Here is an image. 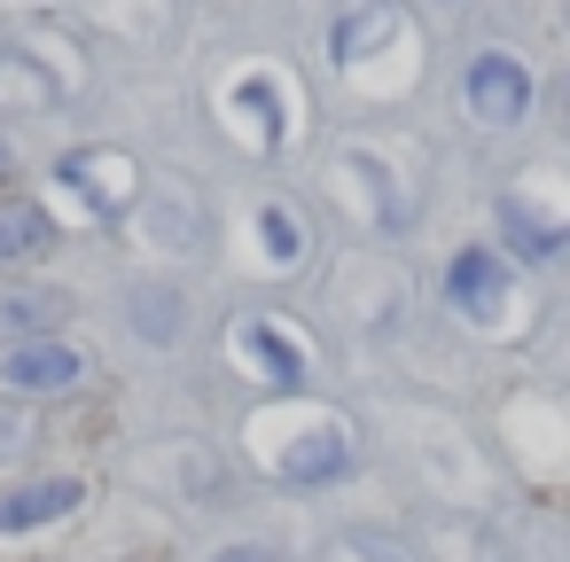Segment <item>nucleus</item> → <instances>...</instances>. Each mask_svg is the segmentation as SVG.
Instances as JSON below:
<instances>
[{"instance_id": "obj_7", "label": "nucleus", "mask_w": 570, "mask_h": 562, "mask_svg": "<svg viewBox=\"0 0 570 562\" xmlns=\"http://www.w3.org/2000/svg\"><path fill=\"white\" fill-rule=\"evenodd\" d=\"M554 102H562V118H570V79H562V95H554Z\"/></svg>"}, {"instance_id": "obj_3", "label": "nucleus", "mask_w": 570, "mask_h": 562, "mask_svg": "<svg viewBox=\"0 0 570 562\" xmlns=\"http://www.w3.org/2000/svg\"><path fill=\"white\" fill-rule=\"evenodd\" d=\"M87 367L71 344H17L9 359H0V383H17V391H71Z\"/></svg>"}, {"instance_id": "obj_1", "label": "nucleus", "mask_w": 570, "mask_h": 562, "mask_svg": "<svg viewBox=\"0 0 570 562\" xmlns=\"http://www.w3.org/2000/svg\"><path fill=\"white\" fill-rule=\"evenodd\" d=\"M469 110L484 118V126H515L523 110H531V71L515 63V56H476L469 63Z\"/></svg>"}, {"instance_id": "obj_2", "label": "nucleus", "mask_w": 570, "mask_h": 562, "mask_svg": "<svg viewBox=\"0 0 570 562\" xmlns=\"http://www.w3.org/2000/svg\"><path fill=\"white\" fill-rule=\"evenodd\" d=\"M445 297H453L469 321H500V305H508V274H500V258H492V250H461L453 274H445Z\"/></svg>"}, {"instance_id": "obj_4", "label": "nucleus", "mask_w": 570, "mask_h": 562, "mask_svg": "<svg viewBox=\"0 0 570 562\" xmlns=\"http://www.w3.org/2000/svg\"><path fill=\"white\" fill-rule=\"evenodd\" d=\"M79 507V484L71 476H40V484H17L0 492V531H32V523H56Z\"/></svg>"}, {"instance_id": "obj_6", "label": "nucleus", "mask_w": 570, "mask_h": 562, "mask_svg": "<svg viewBox=\"0 0 570 562\" xmlns=\"http://www.w3.org/2000/svg\"><path fill=\"white\" fill-rule=\"evenodd\" d=\"M219 562H266V554H258V546H227Z\"/></svg>"}, {"instance_id": "obj_5", "label": "nucleus", "mask_w": 570, "mask_h": 562, "mask_svg": "<svg viewBox=\"0 0 570 562\" xmlns=\"http://www.w3.org/2000/svg\"><path fill=\"white\" fill-rule=\"evenodd\" d=\"M48 250H56L48 211L24 204V196H0V266H32V258H48Z\"/></svg>"}]
</instances>
